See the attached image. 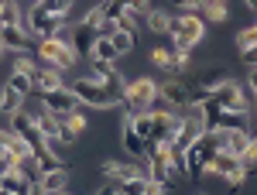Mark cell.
Returning <instances> with one entry per match:
<instances>
[{
    "label": "cell",
    "mask_w": 257,
    "mask_h": 195,
    "mask_svg": "<svg viewBox=\"0 0 257 195\" xmlns=\"http://www.w3.org/2000/svg\"><path fill=\"white\" fill-rule=\"evenodd\" d=\"M35 48H38V59L52 69H59V72L76 69V62H79V52H76V45L69 41L65 31L52 35V38H35Z\"/></svg>",
    "instance_id": "1"
},
{
    "label": "cell",
    "mask_w": 257,
    "mask_h": 195,
    "mask_svg": "<svg viewBox=\"0 0 257 195\" xmlns=\"http://www.w3.org/2000/svg\"><path fill=\"white\" fill-rule=\"evenodd\" d=\"M168 38H172V45H175V48H182V52H192V48H199V45L206 41V21L199 18V14H189V11L172 14Z\"/></svg>",
    "instance_id": "2"
},
{
    "label": "cell",
    "mask_w": 257,
    "mask_h": 195,
    "mask_svg": "<svg viewBox=\"0 0 257 195\" xmlns=\"http://www.w3.org/2000/svg\"><path fill=\"white\" fill-rule=\"evenodd\" d=\"M155 99H158V79L141 76V79H134V82L123 86V99H120V106H123L127 113H141V110H151Z\"/></svg>",
    "instance_id": "3"
},
{
    "label": "cell",
    "mask_w": 257,
    "mask_h": 195,
    "mask_svg": "<svg viewBox=\"0 0 257 195\" xmlns=\"http://www.w3.org/2000/svg\"><path fill=\"white\" fill-rule=\"evenodd\" d=\"M69 89L76 93V99H79L82 106H93V110H110V106H120L117 99L103 89V82H99V79H93V76L72 79V82H69Z\"/></svg>",
    "instance_id": "4"
},
{
    "label": "cell",
    "mask_w": 257,
    "mask_h": 195,
    "mask_svg": "<svg viewBox=\"0 0 257 195\" xmlns=\"http://www.w3.org/2000/svg\"><path fill=\"white\" fill-rule=\"evenodd\" d=\"M65 14H52V11H45V7H35V11H28V18H24V28L31 31V38H52V35H59L65 31Z\"/></svg>",
    "instance_id": "5"
},
{
    "label": "cell",
    "mask_w": 257,
    "mask_h": 195,
    "mask_svg": "<svg viewBox=\"0 0 257 195\" xmlns=\"http://www.w3.org/2000/svg\"><path fill=\"white\" fill-rule=\"evenodd\" d=\"M213 99H216L223 110H230V113H250V96L243 93V86L233 82V79H223L216 89H213Z\"/></svg>",
    "instance_id": "6"
},
{
    "label": "cell",
    "mask_w": 257,
    "mask_h": 195,
    "mask_svg": "<svg viewBox=\"0 0 257 195\" xmlns=\"http://www.w3.org/2000/svg\"><path fill=\"white\" fill-rule=\"evenodd\" d=\"M41 96V106L48 110V113H55V117H65V113H72L76 106H79V99L76 93L69 89V86H59V89H52V93H38Z\"/></svg>",
    "instance_id": "7"
},
{
    "label": "cell",
    "mask_w": 257,
    "mask_h": 195,
    "mask_svg": "<svg viewBox=\"0 0 257 195\" xmlns=\"http://www.w3.org/2000/svg\"><path fill=\"white\" fill-rule=\"evenodd\" d=\"M158 96L168 103V106H175L178 113H185L189 106H192V89L185 86V82H178V79H172V82H158Z\"/></svg>",
    "instance_id": "8"
},
{
    "label": "cell",
    "mask_w": 257,
    "mask_h": 195,
    "mask_svg": "<svg viewBox=\"0 0 257 195\" xmlns=\"http://www.w3.org/2000/svg\"><path fill=\"white\" fill-rule=\"evenodd\" d=\"M0 41H4V48H14V52H28L35 45L31 31L24 24H0Z\"/></svg>",
    "instance_id": "9"
},
{
    "label": "cell",
    "mask_w": 257,
    "mask_h": 195,
    "mask_svg": "<svg viewBox=\"0 0 257 195\" xmlns=\"http://www.w3.org/2000/svg\"><path fill=\"white\" fill-rule=\"evenodd\" d=\"M69 188V168H55V171H41V178L35 181V192L41 195H55Z\"/></svg>",
    "instance_id": "10"
},
{
    "label": "cell",
    "mask_w": 257,
    "mask_h": 195,
    "mask_svg": "<svg viewBox=\"0 0 257 195\" xmlns=\"http://www.w3.org/2000/svg\"><path fill=\"white\" fill-rule=\"evenodd\" d=\"M31 79H35V93H52V89L65 86V82H62V72H59V69H52V65H45V62L35 65Z\"/></svg>",
    "instance_id": "11"
},
{
    "label": "cell",
    "mask_w": 257,
    "mask_h": 195,
    "mask_svg": "<svg viewBox=\"0 0 257 195\" xmlns=\"http://www.w3.org/2000/svg\"><path fill=\"white\" fill-rule=\"evenodd\" d=\"M120 144H123V151H127V157L134 161V157H141L144 154V147H148V140L131 127V120L123 117V127H120Z\"/></svg>",
    "instance_id": "12"
},
{
    "label": "cell",
    "mask_w": 257,
    "mask_h": 195,
    "mask_svg": "<svg viewBox=\"0 0 257 195\" xmlns=\"http://www.w3.org/2000/svg\"><path fill=\"white\" fill-rule=\"evenodd\" d=\"M0 195H35V181H28V178H21L14 168L7 171V175L0 178Z\"/></svg>",
    "instance_id": "13"
},
{
    "label": "cell",
    "mask_w": 257,
    "mask_h": 195,
    "mask_svg": "<svg viewBox=\"0 0 257 195\" xmlns=\"http://www.w3.org/2000/svg\"><path fill=\"white\" fill-rule=\"evenodd\" d=\"M144 24H148V31H151V35H158V38H168L172 11H165V7H148V14H144Z\"/></svg>",
    "instance_id": "14"
},
{
    "label": "cell",
    "mask_w": 257,
    "mask_h": 195,
    "mask_svg": "<svg viewBox=\"0 0 257 195\" xmlns=\"http://www.w3.org/2000/svg\"><path fill=\"white\" fill-rule=\"evenodd\" d=\"M65 35H69V41L76 45V52H79V55H82V48H89V45H93V41L99 38V35H96V28H93L89 21H82V24H76V28H69Z\"/></svg>",
    "instance_id": "15"
},
{
    "label": "cell",
    "mask_w": 257,
    "mask_h": 195,
    "mask_svg": "<svg viewBox=\"0 0 257 195\" xmlns=\"http://www.w3.org/2000/svg\"><path fill=\"white\" fill-rule=\"evenodd\" d=\"M99 171H103L106 178H113V181H127V178L141 175V171H138V161H134V164H120V161H103V164H99Z\"/></svg>",
    "instance_id": "16"
},
{
    "label": "cell",
    "mask_w": 257,
    "mask_h": 195,
    "mask_svg": "<svg viewBox=\"0 0 257 195\" xmlns=\"http://www.w3.org/2000/svg\"><path fill=\"white\" fill-rule=\"evenodd\" d=\"M14 171H18L21 178H28V181H38V178H41L38 157L31 154V151H28V154H18V157H14Z\"/></svg>",
    "instance_id": "17"
},
{
    "label": "cell",
    "mask_w": 257,
    "mask_h": 195,
    "mask_svg": "<svg viewBox=\"0 0 257 195\" xmlns=\"http://www.w3.org/2000/svg\"><path fill=\"white\" fill-rule=\"evenodd\" d=\"M89 59L93 62H117V48H113V41L110 38H96L93 45H89Z\"/></svg>",
    "instance_id": "18"
},
{
    "label": "cell",
    "mask_w": 257,
    "mask_h": 195,
    "mask_svg": "<svg viewBox=\"0 0 257 195\" xmlns=\"http://www.w3.org/2000/svg\"><path fill=\"white\" fill-rule=\"evenodd\" d=\"M199 14H202L206 21H213V24H223V21L230 18V7H226L223 0H202Z\"/></svg>",
    "instance_id": "19"
},
{
    "label": "cell",
    "mask_w": 257,
    "mask_h": 195,
    "mask_svg": "<svg viewBox=\"0 0 257 195\" xmlns=\"http://www.w3.org/2000/svg\"><path fill=\"white\" fill-rule=\"evenodd\" d=\"M7 86H11L14 93H21L24 99L35 93V79H31V72H24V69H14V72H11V79H7Z\"/></svg>",
    "instance_id": "20"
},
{
    "label": "cell",
    "mask_w": 257,
    "mask_h": 195,
    "mask_svg": "<svg viewBox=\"0 0 257 195\" xmlns=\"http://www.w3.org/2000/svg\"><path fill=\"white\" fill-rule=\"evenodd\" d=\"M21 106H24V96L14 93V89L4 82V89H0V113H4V117H11V113H18Z\"/></svg>",
    "instance_id": "21"
},
{
    "label": "cell",
    "mask_w": 257,
    "mask_h": 195,
    "mask_svg": "<svg viewBox=\"0 0 257 195\" xmlns=\"http://www.w3.org/2000/svg\"><path fill=\"white\" fill-rule=\"evenodd\" d=\"M172 59H175V45H172V38L158 41V45L151 48V62H155L158 69H172Z\"/></svg>",
    "instance_id": "22"
},
{
    "label": "cell",
    "mask_w": 257,
    "mask_h": 195,
    "mask_svg": "<svg viewBox=\"0 0 257 195\" xmlns=\"http://www.w3.org/2000/svg\"><path fill=\"white\" fill-rule=\"evenodd\" d=\"M110 41H113L117 55H127V52H134V45H138V31H123V28H117V31L110 35Z\"/></svg>",
    "instance_id": "23"
},
{
    "label": "cell",
    "mask_w": 257,
    "mask_h": 195,
    "mask_svg": "<svg viewBox=\"0 0 257 195\" xmlns=\"http://www.w3.org/2000/svg\"><path fill=\"white\" fill-rule=\"evenodd\" d=\"M99 82H103V89H106L110 96L117 99V103H120V99H123V86H127V79L120 76L117 69H110V72H106V76L99 79Z\"/></svg>",
    "instance_id": "24"
},
{
    "label": "cell",
    "mask_w": 257,
    "mask_h": 195,
    "mask_svg": "<svg viewBox=\"0 0 257 195\" xmlns=\"http://www.w3.org/2000/svg\"><path fill=\"white\" fill-rule=\"evenodd\" d=\"M0 24H24V11L18 0H0Z\"/></svg>",
    "instance_id": "25"
},
{
    "label": "cell",
    "mask_w": 257,
    "mask_h": 195,
    "mask_svg": "<svg viewBox=\"0 0 257 195\" xmlns=\"http://www.w3.org/2000/svg\"><path fill=\"white\" fill-rule=\"evenodd\" d=\"M223 79H230V76H226V72H219L216 65H209V72H202V76H199V86L213 93V89H216V86L223 82Z\"/></svg>",
    "instance_id": "26"
},
{
    "label": "cell",
    "mask_w": 257,
    "mask_h": 195,
    "mask_svg": "<svg viewBox=\"0 0 257 195\" xmlns=\"http://www.w3.org/2000/svg\"><path fill=\"white\" fill-rule=\"evenodd\" d=\"M233 41H237V48H240V52L254 48V45H257V24H250V28H240Z\"/></svg>",
    "instance_id": "27"
},
{
    "label": "cell",
    "mask_w": 257,
    "mask_h": 195,
    "mask_svg": "<svg viewBox=\"0 0 257 195\" xmlns=\"http://www.w3.org/2000/svg\"><path fill=\"white\" fill-rule=\"evenodd\" d=\"M62 120H65V123H69V127H72V130H76V134H86V127H89V120H86V113H82V110H79V106H76V110H72V113H65V117H62Z\"/></svg>",
    "instance_id": "28"
},
{
    "label": "cell",
    "mask_w": 257,
    "mask_h": 195,
    "mask_svg": "<svg viewBox=\"0 0 257 195\" xmlns=\"http://www.w3.org/2000/svg\"><path fill=\"white\" fill-rule=\"evenodd\" d=\"M72 4H76V0H41L45 11H52V14H65V18L72 14Z\"/></svg>",
    "instance_id": "29"
},
{
    "label": "cell",
    "mask_w": 257,
    "mask_h": 195,
    "mask_svg": "<svg viewBox=\"0 0 257 195\" xmlns=\"http://www.w3.org/2000/svg\"><path fill=\"white\" fill-rule=\"evenodd\" d=\"M59 140L65 144V147H69V144H76V140H79V134H76V130L65 123V120H59Z\"/></svg>",
    "instance_id": "30"
},
{
    "label": "cell",
    "mask_w": 257,
    "mask_h": 195,
    "mask_svg": "<svg viewBox=\"0 0 257 195\" xmlns=\"http://www.w3.org/2000/svg\"><path fill=\"white\" fill-rule=\"evenodd\" d=\"M120 4H123L127 11H138L141 18H144V14H148V7H151V0H120Z\"/></svg>",
    "instance_id": "31"
},
{
    "label": "cell",
    "mask_w": 257,
    "mask_h": 195,
    "mask_svg": "<svg viewBox=\"0 0 257 195\" xmlns=\"http://www.w3.org/2000/svg\"><path fill=\"white\" fill-rule=\"evenodd\" d=\"M110 69H113V62H93V72H89V76H93V79H103Z\"/></svg>",
    "instance_id": "32"
},
{
    "label": "cell",
    "mask_w": 257,
    "mask_h": 195,
    "mask_svg": "<svg viewBox=\"0 0 257 195\" xmlns=\"http://www.w3.org/2000/svg\"><path fill=\"white\" fill-rule=\"evenodd\" d=\"M240 59H243L247 69H257V45H254V48H247V52H240Z\"/></svg>",
    "instance_id": "33"
},
{
    "label": "cell",
    "mask_w": 257,
    "mask_h": 195,
    "mask_svg": "<svg viewBox=\"0 0 257 195\" xmlns=\"http://www.w3.org/2000/svg\"><path fill=\"white\" fill-rule=\"evenodd\" d=\"M11 168H14V157L7 154V151H0V178L7 175V171H11Z\"/></svg>",
    "instance_id": "34"
},
{
    "label": "cell",
    "mask_w": 257,
    "mask_h": 195,
    "mask_svg": "<svg viewBox=\"0 0 257 195\" xmlns=\"http://www.w3.org/2000/svg\"><path fill=\"white\" fill-rule=\"evenodd\" d=\"M247 89H250V96L257 99V69H250V72H247Z\"/></svg>",
    "instance_id": "35"
},
{
    "label": "cell",
    "mask_w": 257,
    "mask_h": 195,
    "mask_svg": "<svg viewBox=\"0 0 257 195\" xmlns=\"http://www.w3.org/2000/svg\"><path fill=\"white\" fill-rule=\"evenodd\" d=\"M243 4H247V7H250V11L257 14V0H243Z\"/></svg>",
    "instance_id": "36"
},
{
    "label": "cell",
    "mask_w": 257,
    "mask_h": 195,
    "mask_svg": "<svg viewBox=\"0 0 257 195\" xmlns=\"http://www.w3.org/2000/svg\"><path fill=\"white\" fill-rule=\"evenodd\" d=\"M4 52H7V48H4V41H0V59H4Z\"/></svg>",
    "instance_id": "37"
},
{
    "label": "cell",
    "mask_w": 257,
    "mask_h": 195,
    "mask_svg": "<svg viewBox=\"0 0 257 195\" xmlns=\"http://www.w3.org/2000/svg\"><path fill=\"white\" fill-rule=\"evenodd\" d=\"M223 4H226V0H223Z\"/></svg>",
    "instance_id": "38"
}]
</instances>
